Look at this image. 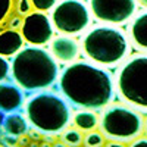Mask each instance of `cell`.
<instances>
[{"label": "cell", "mask_w": 147, "mask_h": 147, "mask_svg": "<svg viewBox=\"0 0 147 147\" xmlns=\"http://www.w3.org/2000/svg\"><path fill=\"white\" fill-rule=\"evenodd\" d=\"M115 88L112 74L87 60L72 62L59 77L60 93L77 109H103L113 100Z\"/></svg>", "instance_id": "6da1fadb"}, {"label": "cell", "mask_w": 147, "mask_h": 147, "mask_svg": "<svg viewBox=\"0 0 147 147\" xmlns=\"http://www.w3.org/2000/svg\"><path fill=\"white\" fill-rule=\"evenodd\" d=\"M10 75L24 91H41L56 82L57 60L41 46H27L10 62Z\"/></svg>", "instance_id": "7a4b0ae2"}, {"label": "cell", "mask_w": 147, "mask_h": 147, "mask_svg": "<svg viewBox=\"0 0 147 147\" xmlns=\"http://www.w3.org/2000/svg\"><path fill=\"white\" fill-rule=\"evenodd\" d=\"M81 47L91 62L103 66L122 63L131 49L127 34L116 27H110L109 24L90 28L82 37Z\"/></svg>", "instance_id": "3957f363"}, {"label": "cell", "mask_w": 147, "mask_h": 147, "mask_svg": "<svg viewBox=\"0 0 147 147\" xmlns=\"http://www.w3.org/2000/svg\"><path fill=\"white\" fill-rule=\"evenodd\" d=\"M25 116L41 132L60 134L69 127L74 113L63 96L41 90L25 102Z\"/></svg>", "instance_id": "277c9868"}, {"label": "cell", "mask_w": 147, "mask_h": 147, "mask_svg": "<svg viewBox=\"0 0 147 147\" xmlns=\"http://www.w3.org/2000/svg\"><path fill=\"white\" fill-rule=\"evenodd\" d=\"M146 118L129 105L112 103L103 107L99 128L107 141L131 144L144 132Z\"/></svg>", "instance_id": "5b68a950"}, {"label": "cell", "mask_w": 147, "mask_h": 147, "mask_svg": "<svg viewBox=\"0 0 147 147\" xmlns=\"http://www.w3.org/2000/svg\"><path fill=\"white\" fill-rule=\"evenodd\" d=\"M118 96L127 105L147 110V55L138 53L127 59L115 74Z\"/></svg>", "instance_id": "8992f818"}, {"label": "cell", "mask_w": 147, "mask_h": 147, "mask_svg": "<svg viewBox=\"0 0 147 147\" xmlns=\"http://www.w3.org/2000/svg\"><path fill=\"white\" fill-rule=\"evenodd\" d=\"M55 28L68 35L84 32L91 24V9L82 0H60L52 9Z\"/></svg>", "instance_id": "52a82bcc"}, {"label": "cell", "mask_w": 147, "mask_h": 147, "mask_svg": "<svg viewBox=\"0 0 147 147\" xmlns=\"http://www.w3.org/2000/svg\"><path fill=\"white\" fill-rule=\"evenodd\" d=\"M137 0H88L94 18L109 25H124L137 12Z\"/></svg>", "instance_id": "ba28073f"}, {"label": "cell", "mask_w": 147, "mask_h": 147, "mask_svg": "<svg viewBox=\"0 0 147 147\" xmlns=\"http://www.w3.org/2000/svg\"><path fill=\"white\" fill-rule=\"evenodd\" d=\"M55 25L52 18L47 16L44 12L32 10L31 13L24 16V25L21 32L28 44L32 46H46L53 40Z\"/></svg>", "instance_id": "9c48e42d"}, {"label": "cell", "mask_w": 147, "mask_h": 147, "mask_svg": "<svg viewBox=\"0 0 147 147\" xmlns=\"http://www.w3.org/2000/svg\"><path fill=\"white\" fill-rule=\"evenodd\" d=\"M50 52L57 62L72 63V62H77V59L80 57L81 46L71 35L62 34V35L53 37V40L50 41Z\"/></svg>", "instance_id": "30bf717a"}, {"label": "cell", "mask_w": 147, "mask_h": 147, "mask_svg": "<svg viewBox=\"0 0 147 147\" xmlns=\"http://www.w3.org/2000/svg\"><path fill=\"white\" fill-rule=\"evenodd\" d=\"M25 96L19 85L13 81H2L0 82V112L2 113H12L18 112L22 107Z\"/></svg>", "instance_id": "8fae6325"}, {"label": "cell", "mask_w": 147, "mask_h": 147, "mask_svg": "<svg viewBox=\"0 0 147 147\" xmlns=\"http://www.w3.org/2000/svg\"><path fill=\"white\" fill-rule=\"evenodd\" d=\"M129 38L138 50L147 52V10H141L132 18L129 25Z\"/></svg>", "instance_id": "7c38bea8"}, {"label": "cell", "mask_w": 147, "mask_h": 147, "mask_svg": "<svg viewBox=\"0 0 147 147\" xmlns=\"http://www.w3.org/2000/svg\"><path fill=\"white\" fill-rule=\"evenodd\" d=\"M24 43H27L21 31L15 30H3L0 31V55L5 57L15 56L24 49Z\"/></svg>", "instance_id": "4fadbf2b"}, {"label": "cell", "mask_w": 147, "mask_h": 147, "mask_svg": "<svg viewBox=\"0 0 147 147\" xmlns=\"http://www.w3.org/2000/svg\"><path fill=\"white\" fill-rule=\"evenodd\" d=\"M30 121L27 116H24L18 112H12V113H6V116L3 118L2 127L5 132L13 134L16 137H21L24 134H28L30 131Z\"/></svg>", "instance_id": "5bb4252c"}, {"label": "cell", "mask_w": 147, "mask_h": 147, "mask_svg": "<svg viewBox=\"0 0 147 147\" xmlns=\"http://www.w3.org/2000/svg\"><path fill=\"white\" fill-rule=\"evenodd\" d=\"M99 121L100 116H97V113L91 109H80L72 116V124L84 132L96 129L99 127Z\"/></svg>", "instance_id": "9a60e30c"}, {"label": "cell", "mask_w": 147, "mask_h": 147, "mask_svg": "<svg viewBox=\"0 0 147 147\" xmlns=\"http://www.w3.org/2000/svg\"><path fill=\"white\" fill-rule=\"evenodd\" d=\"M60 140L65 146H80L84 141L82 131L80 128H66L63 132H60Z\"/></svg>", "instance_id": "2e32d148"}, {"label": "cell", "mask_w": 147, "mask_h": 147, "mask_svg": "<svg viewBox=\"0 0 147 147\" xmlns=\"http://www.w3.org/2000/svg\"><path fill=\"white\" fill-rule=\"evenodd\" d=\"M84 146L87 147H100L105 144V136L102 134V131H88L87 134L84 136V141H82Z\"/></svg>", "instance_id": "e0dca14e"}, {"label": "cell", "mask_w": 147, "mask_h": 147, "mask_svg": "<svg viewBox=\"0 0 147 147\" xmlns=\"http://www.w3.org/2000/svg\"><path fill=\"white\" fill-rule=\"evenodd\" d=\"M31 2L34 5V9L40 12H49L57 5V0H31Z\"/></svg>", "instance_id": "ac0fdd59"}, {"label": "cell", "mask_w": 147, "mask_h": 147, "mask_svg": "<svg viewBox=\"0 0 147 147\" xmlns=\"http://www.w3.org/2000/svg\"><path fill=\"white\" fill-rule=\"evenodd\" d=\"M34 9V5L31 0H16V12L21 16H27L28 13H31Z\"/></svg>", "instance_id": "d6986e66"}, {"label": "cell", "mask_w": 147, "mask_h": 147, "mask_svg": "<svg viewBox=\"0 0 147 147\" xmlns=\"http://www.w3.org/2000/svg\"><path fill=\"white\" fill-rule=\"evenodd\" d=\"M10 75V62H7L6 57L0 55V82L5 81Z\"/></svg>", "instance_id": "ffe728a7"}, {"label": "cell", "mask_w": 147, "mask_h": 147, "mask_svg": "<svg viewBox=\"0 0 147 147\" xmlns=\"http://www.w3.org/2000/svg\"><path fill=\"white\" fill-rule=\"evenodd\" d=\"M12 9V0H0V24L5 22Z\"/></svg>", "instance_id": "44dd1931"}, {"label": "cell", "mask_w": 147, "mask_h": 147, "mask_svg": "<svg viewBox=\"0 0 147 147\" xmlns=\"http://www.w3.org/2000/svg\"><path fill=\"white\" fill-rule=\"evenodd\" d=\"M22 25H24V19L21 18V15H15V16L9 18V22H7V28L18 31V30H21V28H22Z\"/></svg>", "instance_id": "7402d4cb"}, {"label": "cell", "mask_w": 147, "mask_h": 147, "mask_svg": "<svg viewBox=\"0 0 147 147\" xmlns=\"http://www.w3.org/2000/svg\"><path fill=\"white\" fill-rule=\"evenodd\" d=\"M18 138H19V137L13 136V134L5 132L3 137H2V144H3V146H15V144H18Z\"/></svg>", "instance_id": "603a6c76"}, {"label": "cell", "mask_w": 147, "mask_h": 147, "mask_svg": "<svg viewBox=\"0 0 147 147\" xmlns=\"http://www.w3.org/2000/svg\"><path fill=\"white\" fill-rule=\"evenodd\" d=\"M28 137L31 138V141H41L43 140V132L40 131V129H37V128H30V131H28Z\"/></svg>", "instance_id": "cb8c5ba5"}, {"label": "cell", "mask_w": 147, "mask_h": 147, "mask_svg": "<svg viewBox=\"0 0 147 147\" xmlns=\"http://www.w3.org/2000/svg\"><path fill=\"white\" fill-rule=\"evenodd\" d=\"M131 147H136V146H147V136H144V137H138V138H136L131 144H129Z\"/></svg>", "instance_id": "d4e9b609"}, {"label": "cell", "mask_w": 147, "mask_h": 147, "mask_svg": "<svg viewBox=\"0 0 147 147\" xmlns=\"http://www.w3.org/2000/svg\"><path fill=\"white\" fill-rule=\"evenodd\" d=\"M18 144H19V146H28V144H31V138L28 137V134H24V136H21V137L18 138Z\"/></svg>", "instance_id": "484cf974"}, {"label": "cell", "mask_w": 147, "mask_h": 147, "mask_svg": "<svg viewBox=\"0 0 147 147\" xmlns=\"http://www.w3.org/2000/svg\"><path fill=\"white\" fill-rule=\"evenodd\" d=\"M43 141L46 144H53L55 138H53V134H49V132H43Z\"/></svg>", "instance_id": "4316f807"}, {"label": "cell", "mask_w": 147, "mask_h": 147, "mask_svg": "<svg viewBox=\"0 0 147 147\" xmlns=\"http://www.w3.org/2000/svg\"><path fill=\"white\" fill-rule=\"evenodd\" d=\"M137 2H138L143 7H146V9H147V0H137Z\"/></svg>", "instance_id": "83f0119b"}, {"label": "cell", "mask_w": 147, "mask_h": 147, "mask_svg": "<svg viewBox=\"0 0 147 147\" xmlns=\"http://www.w3.org/2000/svg\"><path fill=\"white\" fill-rule=\"evenodd\" d=\"M144 132H146V136H147V118H146V124H144Z\"/></svg>", "instance_id": "f1b7e54d"}]
</instances>
